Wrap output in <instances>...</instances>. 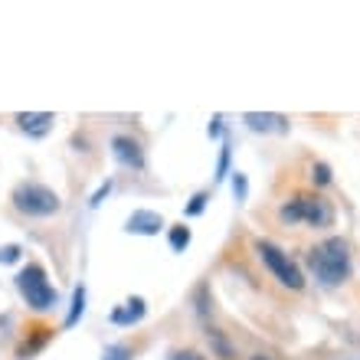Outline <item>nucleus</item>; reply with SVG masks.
Here are the masks:
<instances>
[{
    "label": "nucleus",
    "instance_id": "obj_1",
    "mask_svg": "<svg viewBox=\"0 0 360 360\" xmlns=\"http://www.w3.org/2000/svg\"><path fill=\"white\" fill-rule=\"evenodd\" d=\"M308 266L321 285H341L351 272V252L344 239H328L308 252Z\"/></svg>",
    "mask_w": 360,
    "mask_h": 360
},
{
    "label": "nucleus",
    "instance_id": "obj_2",
    "mask_svg": "<svg viewBox=\"0 0 360 360\" xmlns=\"http://www.w3.org/2000/svg\"><path fill=\"white\" fill-rule=\"evenodd\" d=\"M278 217L285 223H308V226L321 229L334 223V207L324 197H295L278 210Z\"/></svg>",
    "mask_w": 360,
    "mask_h": 360
},
{
    "label": "nucleus",
    "instance_id": "obj_3",
    "mask_svg": "<svg viewBox=\"0 0 360 360\" xmlns=\"http://www.w3.org/2000/svg\"><path fill=\"white\" fill-rule=\"evenodd\" d=\"M17 288H20V295L27 298V304L33 308V311H46V308H53V304H56V288L49 285V278H46V272H43V266H27V269H20Z\"/></svg>",
    "mask_w": 360,
    "mask_h": 360
},
{
    "label": "nucleus",
    "instance_id": "obj_4",
    "mask_svg": "<svg viewBox=\"0 0 360 360\" xmlns=\"http://www.w3.org/2000/svg\"><path fill=\"white\" fill-rule=\"evenodd\" d=\"M10 200H13V207H17L20 213H27V217H53V213H59V207H63L56 193L49 187H43V184H20Z\"/></svg>",
    "mask_w": 360,
    "mask_h": 360
},
{
    "label": "nucleus",
    "instance_id": "obj_5",
    "mask_svg": "<svg viewBox=\"0 0 360 360\" xmlns=\"http://www.w3.org/2000/svg\"><path fill=\"white\" fill-rule=\"evenodd\" d=\"M256 252L262 256V262L269 266V272L278 278V282L285 285V288H292V292H298V288H304V275H302V269L295 266L292 259L285 256L278 246H272V243H262L259 239L256 243Z\"/></svg>",
    "mask_w": 360,
    "mask_h": 360
},
{
    "label": "nucleus",
    "instance_id": "obj_6",
    "mask_svg": "<svg viewBox=\"0 0 360 360\" xmlns=\"http://www.w3.org/2000/svg\"><path fill=\"white\" fill-rule=\"evenodd\" d=\"M164 226V219L154 213V210H138V213H131L128 217V233H141V236H154L158 229Z\"/></svg>",
    "mask_w": 360,
    "mask_h": 360
},
{
    "label": "nucleus",
    "instance_id": "obj_7",
    "mask_svg": "<svg viewBox=\"0 0 360 360\" xmlns=\"http://www.w3.org/2000/svg\"><path fill=\"white\" fill-rule=\"evenodd\" d=\"M17 122H20V128H23L27 134H33V138H43V134L53 128V122H56V118H53L49 112H20Z\"/></svg>",
    "mask_w": 360,
    "mask_h": 360
},
{
    "label": "nucleus",
    "instance_id": "obj_8",
    "mask_svg": "<svg viewBox=\"0 0 360 360\" xmlns=\"http://www.w3.org/2000/svg\"><path fill=\"white\" fill-rule=\"evenodd\" d=\"M112 151H115V158H118L122 164H128V167H141L144 164L141 148H138V141H131V138H115Z\"/></svg>",
    "mask_w": 360,
    "mask_h": 360
},
{
    "label": "nucleus",
    "instance_id": "obj_9",
    "mask_svg": "<svg viewBox=\"0 0 360 360\" xmlns=\"http://www.w3.org/2000/svg\"><path fill=\"white\" fill-rule=\"evenodd\" d=\"M246 124L256 128V131H285L288 128V122H285L282 115H259V112H249Z\"/></svg>",
    "mask_w": 360,
    "mask_h": 360
},
{
    "label": "nucleus",
    "instance_id": "obj_10",
    "mask_svg": "<svg viewBox=\"0 0 360 360\" xmlns=\"http://www.w3.org/2000/svg\"><path fill=\"white\" fill-rule=\"evenodd\" d=\"M144 318V302L141 298H131V302H124V308H115L112 311V321L115 324H134Z\"/></svg>",
    "mask_w": 360,
    "mask_h": 360
},
{
    "label": "nucleus",
    "instance_id": "obj_11",
    "mask_svg": "<svg viewBox=\"0 0 360 360\" xmlns=\"http://www.w3.org/2000/svg\"><path fill=\"white\" fill-rule=\"evenodd\" d=\"M82 304H86V288H76V295H72V311H69L66 324H76L79 314H82Z\"/></svg>",
    "mask_w": 360,
    "mask_h": 360
},
{
    "label": "nucleus",
    "instance_id": "obj_12",
    "mask_svg": "<svg viewBox=\"0 0 360 360\" xmlns=\"http://www.w3.org/2000/svg\"><path fill=\"white\" fill-rule=\"evenodd\" d=\"M207 338H210V341H213V347H217V354H219V357H223V360H229V357H233V351H229L226 338H223V334H219V331H207Z\"/></svg>",
    "mask_w": 360,
    "mask_h": 360
},
{
    "label": "nucleus",
    "instance_id": "obj_13",
    "mask_svg": "<svg viewBox=\"0 0 360 360\" xmlns=\"http://www.w3.org/2000/svg\"><path fill=\"white\" fill-rule=\"evenodd\" d=\"M190 243V229L187 226H174L171 229V246L174 249H184Z\"/></svg>",
    "mask_w": 360,
    "mask_h": 360
},
{
    "label": "nucleus",
    "instance_id": "obj_14",
    "mask_svg": "<svg viewBox=\"0 0 360 360\" xmlns=\"http://www.w3.org/2000/svg\"><path fill=\"white\" fill-rule=\"evenodd\" d=\"M311 180H318V184H331V167H328V164H314Z\"/></svg>",
    "mask_w": 360,
    "mask_h": 360
},
{
    "label": "nucleus",
    "instance_id": "obj_15",
    "mask_svg": "<svg viewBox=\"0 0 360 360\" xmlns=\"http://www.w3.org/2000/svg\"><path fill=\"white\" fill-rule=\"evenodd\" d=\"M203 203H207V193H197V197H193V203L187 207V213H190V217H193V213H200V210H203Z\"/></svg>",
    "mask_w": 360,
    "mask_h": 360
},
{
    "label": "nucleus",
    "instance_id": "obj_16",
    "mask_svg": "<svg viewBox=\"0 0 360 360\" xmlns=\"http://www.w3.org/2000/svg\"><path fill=\"white\" fill-rule=\"evenodd\" d=\"M20 256V249L17 246H7V249H0V262H13V259Z\"/></svg>",
    "mask_w": 360,
    "mask_h": 360
},
{
    "label": "nucleus",
    "instance_id": "obj_17",
    "mask_svg": "<svg viewBox=\"0 0 360 360\" xmlns=\"http://www.w3.org/2000/svg\"><path fill=\"white\" fill-rule=\"evenodd\" d=\"M171 360H207V357H200L193 351H177V354H171Z\"/></svg>",
    "mask_w": 360,
    "mask_h": 360
},
{
    "label": "nucleus",
    "instance_id": "obj_18",
    "mask_svg": "<svg viewBox=\"0 0 360 360\" xmlns=\"http://www.w3.org/2000/svg\"><path fill=\"white\" fill-rule=\"evenodd\" d=\"M226 164H229V148H223V154H219V174H217V177H223V174H226Z\"/></svg>",
    "mask_w": 360,
    "mask_h": 360
},
{
    "label": "nucleus",
    "instance_id": "obj_19",
    "mask_svg": "<svg viewBox=\"0 0 360 360\" xmlns=\"http://www.w3.org/2000/svg\"><path fill=\"white\" fill-rule=\"evenodd\" d=\"M236 190H239V200L246 197V177L243 174H236Z\"/></svg>",
    "mask_w": 360,
    "mask_h": 360
},
{
    "label": "nucleus",
    "instance_id": "obj_20",
    "mask_svg": "<svg viewBox=\"0 0 360 360\" xmlns=\"http://www.w3.org/2000/svg\"><path fill=\"white\" fill-rule=\"evenodd\" d=\"M249 360H269V357H249Z\"/></svg>",
    "mask_w": 360,
    "mask_h": 360
}]
</instances>
